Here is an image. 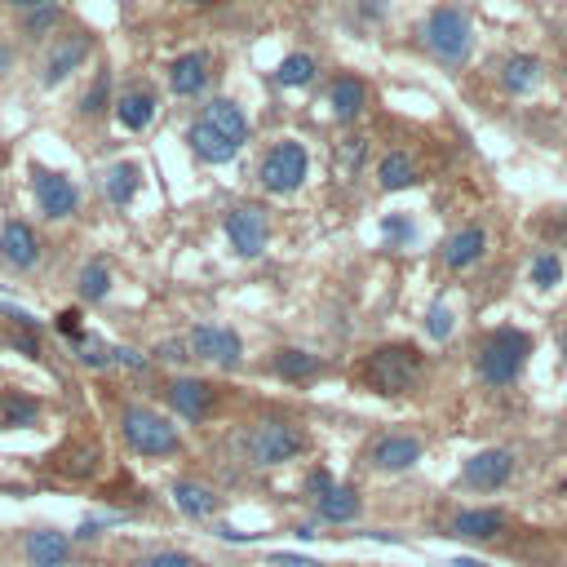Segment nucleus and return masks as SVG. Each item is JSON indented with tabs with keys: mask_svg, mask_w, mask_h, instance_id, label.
<instances>
[{
	"mask_svg": "<svg viewBox=\"0 0 567 567\" xmlns=\"http://www.w3.org/2000/svg\"><path fill=\"white\" fill-rule=\"evenodd\" d=\"M528 355H532V337L523 328H497L479 350V377L488 386H510L528 368Z\"/></svg>",
	"mask_w": 567,
	"mask_h": 567,
	"instance_id": "1",
	"label": "nucleus"
},
{
	"mask_svg": "<svg viewBox=\"0 0 567 567\" xmlns=\"http://www.w3.org/2000/svg\"><path fill=\"white\" fill-rule=\"evenodd\" d=\"M421 377V350L417 346H381L368 355L364 381L377 395H408Z\"/></svg>",
	"mask_w": 567,
	"mask_h": 567,
	"instance_id": "2",
	"label": "nucleus"
},
{
	"mask_svg": "<svg viewBox=\"0 0 567 567\" xmlns=\"http://www.w3.org/2000/svg\"><path fill=\"white\" fill-rule=\"evenodd\" d=\"M120 430H125V443L142 457H173L182 448L178 430L160 417L156 408H142V404H129L120 412Z\"/></svg>",
	"mask_w": 567,
	"mask_h": 567,
	"instance_id": "3",
	"label": "nucleus"
},
{
	"mask_svg": "<svg viewBox=\"0 0 567 567\" xmlns=\"http://www.w3.org/2000/svg\"><path fill=\"white\" fill-rule=\"evenodd\" d=\"M426 40L443 63H466L470 54V18L457 5H439L426 23Z\"/></svg>",
	"mask_w": 567,
	"mask_h": 567,
	"instance_id": "4",
	"label": "nucleus"
},
{
	"mask_svg": "<svg viewBox=\"0 0 567 567\" xmlns=\"http://www.w3.org/2000/svg\"><path fill=\"white\" fill-rule=\"evenodd\" d=\"M306 169H311V156H306L302 142H275L262 160V187L275 195H288L306 182Z\"/></svg>",
	"mask_w": 567,
	"mask_h": 567,
	"instance_id": "5",
	"label": "nucleus"
},
{
	"mask_svg": "<svg viewBox=\"0 0 567 567\" xmlns=\"http://www.w3.org/2000/svg\"><path fill=\"white\" fill-rule=\"evenodd\" d=\"M302 448H306V435L297 426H288V421H262L249 435V457L257 466H284Z\"/></svg>",
	"mask_w": 567,
	"mask_h": 567,
	"instance_id": "6",
	"label": "nucleus"
},
{
	"mask_svg": "<svg viewBox=\"0 0 567 567\" xmlns=\"http://www.w3.org/2000/svg\"><path fill=\"white\" fill-rule=\"evenodd\" d=\"M266 235H271V226H266V213L257 209V204H240V209L226 213V240H231V249L240 257L262 253Z\"/></svg>",
	"mask_w": 567,
	"mask_h": 567,
	"instance_id": "7",
	"label": "nucleus"
},
{
	"mask_svg": "<svg viewBox=\"0 0 567 567\" xmlns=\"http://www.w3.org/2000/svg\"><path fill=\"white\" fill-rule=\"evenodd\" d=\"M32 182H36V200H40V209H45V218H71L76 213V204H80V191H76V182L67 178V173H49V169H32Z\"/></svg>",
	"mask_w": 567,
	"mask_h": 567,
	"instance_id": "8",
	"label": "nucleus"
},
{
	"mask_svg": "<svg viewBox=\"0 0 567 567\" xmlns=\"http://www.w3.org/2000/svg\"><path fill=\"white\" fill-rule=\"evenodd\" d=\"M191 355L231 368V364H240L244 342H240V333H231V328H222V324H200L191 333Z\"/></svg>",
	"mask_w": 567,
	"mask_h": 567,
	"instance_id": "9",
	"label": "nucleus"
},
{
	"mask_svg": "<svg viewBox=\"0 0 567 567\" xmlns=\"http://www.w3.org/2000/svg\"><path fill=\"white\" fill-rule=\"evenodd\" d=\"M510 474H514V452L510 448H483L466 461V483L470 488H483V492L505 488Z\"/></svg>",
	"mask_w": 567,
	"mask_h": 567,
	"instance_id": "10",
	"label": "nucleus"
},
{
	"mask_svg": "<svg viewBox=\"0 0 567 567\" xmlns=\"http://www.w3.org/2000/svg\"><path fill=\"white\" fill-rule=\"evenodd\" d=\"M0 257H5L9 266H18V271H32L40 262V235L23 218H9L0 226Z\"/></svg>",
	"mask_w": 567,
	"mask_h": 567,
	"instance_id": "11",
	"label": "nucleus"
},
{
	"mask_svg": "<svg viewBox=\"0 0 567 567\" xmlns=\"http://www.w3.org/2000/svg\"><path fill=\"white\" fill-rule=\"evenodd\" d=\"M417 461H421V439H412V435H381L373 443V466L381 474L412 470Z\"/></svg>",
	"mask_w": 567,
	"mask_h": 567,
	"instance_id": "12",
	"label": "nucleus"
},
{
	"mask_svg": "<svg viewBox=\"0 0 567 567\" xmlns=\"http://www.w3.org/2000/svg\"><path fill=\"white\" fill-rule=\"evenodd\" d=\"M213 399H218V395H213V386H209V381H200V377H178L169 386V404L178 408L187 421H204V417H209Z\"/></svg>",
	"mask_w": 567,
	"mask_h": 567,
	"instance_id": "13",
	"label": "nucleus"
},
{
	"mask_svg": "<svg viewBox=\"0 0 567 567\" xmlns=\"http://www.w3.org/2000/svg\"><path fill=\"white\" fill-rule=\"evenodd\" d=\"M23 554L32 567H63L67 554H71V536L54 532V528H36V532H27Z\"/></svg>",
	"mask_w": 567,
	"mask_h": 567,
	"instance_id": "14",
	"label": "nucleus"
},
{
	"mask_svg": "<svg viewBox=\"0 0 567 567\" xmlns=\"http://www.w3.org/2000/svg\"><path fill=\"white\" fill-rule=\"evenodd\" d=\"M204 125L213 133H222L226 142H235V147H244V138H249V116H244L231 98H213L209 107H204Z\"/></svg>",
	"mask_w": 567,
	"mask_h": 567,
	"instance_id": "15",
	"label": "nucleus"
},
{
	"mask_svg": "<svg viewBox=\"0 0 567 567\" xmlns=\"http://www.w3.org/2000/svg\"><path fill=\"white\" fill-rule=\"evenodd\" d=\"M505 532V510H461L457 519H452V536H461V541H497Z\"/></svg>",
	"mask_w": 567,
	"mask_h": 567,
	"instance_id": "16",
	"label": "nucleus"
},
{
	"mask_svg": "<svg viewBox=\"0 0 567 567\" xmlns=\"http://www.w3.org/2000/svg\"><path fill=\"white\" fill-rule=\"evenodd\" d=\"M328 107H333V116L350 125V120H359V111L368 107V85L359 76H337L333 89H328Z\"/></svg>",
	"mask_w": 567,
	"mask_h": 567,
	"instance_id": "17",
	"label": "nucleus"
},
{
	"mask_svg": "<svg viewBox=\"0 0 567 567\" xmlns=\"http://www.w3.org/2000/svg\"><path fill=\"white\" fill-rule=\"evenodd\" d=\"M209 85V54H182L178 63L169 67V89L182 98H195Z\"/></svg>",
	"mask_w": 567,
	"mask_h": 567,
	"instance_id": "18",
	"label": "nucleus"
},
{
	"mask_svg": "<svg viewBox=\"0 0 567 567\" xmlns=\"http://www.w3.org/2000/svg\"><path fill=\"white\" fill-rule=\"evenodd\" d=\"M89 54V36H67L54 45V54L45 58V85H58V80H67L71 71L85 63Z\"/></svg>",
	"mask_w": 567,
	"mask_h": 567,
	"instance_id": "19",
	"label": "nucleus"
},
{
	"mask_svg": "<svg viewBox=\"0 0 567 567\" xmlns=\"http://www.w3.org/2000/svg\"><path fill=\"white\" fill-rule=\"evenodd\" d=\"M483 253H488V235H483V226H466V231H457L448 244H443V262H448L452 271H466V266H474Z\"/></svg>",
	"mask_w": 567,
	"mask_h": 567,
	"instance_id": "20",
	"label": "nucleus"
},
{
	"mask_svg": "<svg viewBox=\"0 0 567 567\" xmlns=\"http://www.w3.org/2000/svg\"><path fill=\"white\" fill-rule=\"evenodd\" d=\"M187 142H191V151H195V156H200L204 164H226V160L235 156V151H240L235 142H226L222 133H213L209 125H204V120H195V125L187 129Z\"/></svg>",
	"mask_w": 567,
	"mask_h": 567,
	"instance_id": "21",
	"label": "nucleus"
},
{
	"mask_svg": "<svg viewBox=\"0 0 567 567\" xmlns=\"http://www.w3.org/2000/svg\"><path fill=\"white\" fill-rule=\"evenodd\" d=\"M173 505H178L187 519H209V514L218 510V497H213V488H204V483L178 479L173 483Z\"/></svg>",
	"mask_w": 567,
	"mask_h": 567,
	"instance_id": "22",
	"label": "nucleus"
},
{
	"mask_svg": "<svg viewBox=\"0 0 567 567\" xmlns=\"http://www.w3.org/2000/svg\"><path fill=\"white\" fill-rule=\"evenodd\" d=\"M319 519H328V523H355L359 514H364V501H359V492L350 488V483H337L328 497H319Z\"/></svg>",
	"mask_w": 567,
	"mask_h": 567,
	"instance_id": "23",
	"label": "nucleus"
},
{
	"mask_svg": "<svg viewBox=\"0 0 567 567\" xmlns=\"http://www.w3.org/2000/svg\"><path fill=\"white\" fill-rule=\"evenodd\" d=\"M536 80H541V58H532V54H514V58H505V67H501V85L510 89V94H528V89H536Z\"/></svg>",
	"mask_w": 567,
	"mask_h": 567,
	"instance_id": "24",
	"label": "nucleus"
},
{
	"mask_svg": "<svg viewBox=\"0 0 567 567\" xmlns=\"http://www.w3.org/2000/svg\"><path fill=\"white\" fill-rule=\"evenodd\" d=\"M151 116H156V98H151L147 89H133V94H125L116 102V120L125 129H147Z\"/></svg>",
	"mask_w": 567,
	"mask_h": 567,
	"instance_id": "25",
	"label": "nucleus"
},
{
	"mask_svg": "<svg viewBox=\"0 0 567 567\" xmlns=\"http://www.w3.org/2000/svg\"><path fill=\"white\" fill-rule=\"evenodd\" d=\"M138 164H111V173H107V200L116 204V209H125V204L138 195Z\"/></svg>",
	"mask_w": 567,
	"mask_h": 567,
	"instance_id": "26",
	"label": "nucleus"
},
{
	"mask_svg": "<svg viewBox=\"0 0 567 567\" xmlns=\"http://www.w3.org/2000/svg\"><path fill=\"white\" fill-rule=\"evenodd\" d=\"M377 178H381V187H386V191H404V187H412V182H417V164H412L404 151H395V156L381 160Z\"/></svg>",
	"mask_w": 567,
	"mask_h": 567,
	"instance_id": "27",
	"label": "nucleus"
},
{
	"mask_svg": "<svg viewBox=\"0 0 567 567\" xmlns=\"http://www.w3.org/2000/svg\"><path fill=\"white\" fill-rule=\"evenodd\" d=\"M40 417V404L27 395H5L0 399V426L5 430H18V426H32V421Z\"/></svg>",
	"mask_w": 567,
	"mask_h": 567,
	"instance_id": "28",
	"label": "nucleus"
},
{
	"mask_svg": "<svg viewBox=\"0 0 567 567\" xmlns=\"http://www.w3.org/2000/svg\"><path fill=\"white\" fill-rule=\"evenodd\" d=\"M315 80V58L311 54H288L280 71H275V85H284V89H297V85H311Z\"/></svg>",
	"mask_w": 567,
	"mask_h": 567,
	"instance_id": "29",
	"label": "nucleus"
},
{
	"mask_svg": "<svg viewBox=\"0 0 567 567\" xmlns=\"http://www.w3.org/2000/svg\"><path fill=\"white\" fill-rule=\"evenodd\" d=\"M275 373L288 377V381L315 377V373H319V359L306 355V350H280V355H275Z\"/></svg>",
	"mask_w": 567,
	"mask_h": 567,
	"instance_id": "30",
	"label": "nucleus"
},
{
	"mask_svg": "<svg viewBox=\"0 0 567 567\" xmlns=\"http://www.w3.org/2000/svg\"><path fill=\"white\" fill-rule=\"evenodd\" d=\"M107 293H111V271L102 262H89L85 271H80V297H85V302H102Z\"/></svg>",
	"mask_w": 567,
	"mask_h": 567,
	"instance_id": "31",
	"label": "nucleus"
},
{
	"mask_svg": "<svg viewBox=\"0 0 567 567\" xmlns=\"http://www.w3.org/2000/svg\"><path fill=\"white\" fill-rule=\"evenodd\" d=\"M532 284H536V288H554V284H563V257H559V253H541V257H532Z\"/></svg>",
	"mask_w": 567,
	"mask_h": 567,
	"instance_id": "32",
	"label": "nucleus"
},
{
	"mask_svg": "<svg viewBox=\"0 0 567 567\" xmlns=\"http://www.w3.org/2000/svg\"><path fill=\"white\" fill-rule=\"evenodd\" d=\"M359 160H364V142L350 138V142H342V147H337V156H333V173H337V178H350Z\"/></svg>",
	"mask_w": 567,
	"mask_h": 567,
	"instance_id": "33",
	"label": "nucleus"
},
{
	"mask_svg": "<svg viewBox=\"0 0 567 567\" xmlns=\"http://www.w3.org/2000/svg\"><path fill=\"white\" fill-rule=\"evenodd\" d=\"M107 94H111V71H98L94 89L85 94V102H80V111H85V116H98V111L107 107Z\"/></svg>",
	"mask_w": 567,
	"mask_h": 567,
	"instance_id": "34",
	"label": "nucleus"
},
{
	"mask_svg": "<svg viewBox=\"0 0 567 567\" xmlns=\"http://www.w3.org/2000/svg\"><path fill=\"white\" fill-rule=\"evenodd\" d=\"M426 333L435 337V342H443V337H452V311H448L443 302H435V306L426 311Z\"/></svg>",
	"mask_w": 567,
	"mask_h": 567,
	"instance_id": "35",
	"label": "nucleus"
},
{
	"mask_svg": "<svg viewBox=\"0 0 567 567\" xmlns=\"http://www.w3.org/2000/svg\"><path fill=\"white\" fill-rule=\"evenodd\" d=\"M381 235H386V240H395V244H408L417 231H412L408 218H399V213H386V218H381Z\"/></svg>",
	"mask_w": 567,
	"mask_h": 567,
	"instance_id": "36",
	"label": "nucleus"
},
{
	"mask_svg": "<svg viewBox=\"0 0 567 567\" xmlns=\"http://www.w3.org/2000/svg\"><path fill=\"white\" fill-rule=\"evenodd\" d=\"M80 359H85V364H94V368H102L111 359V350H102V342H94V337H80Z\"/></svg>",
	"mask_w": 567,
	"mask_h": 567,
	"instance_id": "37",
	"label": "nucleus"
},
{
	"mask_svg": "<svg viewBox=\"0 0 567 567\" xmlns=\"http://www.w3.org/2000/svg\"><path fill=\"white\" fill-rule=\"evenodd\" d=\"M333 488H337V483H333V474H328V470H311V479H306V492H311L315 501H319V497H328Z\"/></svg>",
	"mask_w": 567,
	"mask_h": 567,
	"instance_id": "38",
	"label": "nucleus"
},
{
	"mask_svg": "<svg viewBox=\"0 0 567 567\" xmlns=\"http://www.w3.org/2000/svg\"><path fill=\"white\" fill-rule=\"evenodd\" d=\"M147 567H195L187 554H178V550H164V554H151Z\"/></svg>",
	"mask_w": 567,
	"mask_h": 567,
	"instance_id": "39",
	"label": "nucleus"
},
{
	"mask_svg": "<svg viewBox=\"0 0 567 567\" xmlns=\"http://www.w3.org/2000/svg\"><path fill=\"white\" fill-rule=\"evenodd\" d=\"M111 359H120V364H129V368H147V359H142L138 350H129V346H116L111 350Z\"/></svg>",
	"mask_w": 567,
	"mask_h": 567,
	"instance_id": "40",
	"label": "nucleus"
},
{
	"mask_svg": "<svg viewBox=\"0 0 567 567\" xmlns=\"http://www.w3.org/2000/svg\"><path fill=\"white\" fill-rule=\"evenodd\" d=\"M76 319H80L76 311H63V315H58V328H63L67 337H76V342H80V328H76Z\"/></svg>",
	"mask_w": 567,
	"mask_h": 567,
	"instance_id": "41",
	"label": "nucleus"
},
{
	"mask_svg": "<svg viewBox=\"0 0 567 567\" xmlns=\"http://www.w3.org/2000/svg\"><path fill=\"white\" fill-rule=\"evenodd\" d=\"M271 563H280V567H315L311 559H297V554H271Z\"/></svg>",
	"mask_w": 567,
	"mask_h": 567,
	"instance_id": "42",
	"label": "nucleus"
},
{
	"mask_svg": "<svg viewBox=\"0 0 567 567\" xmlns=\"http://www.w3.org/2000/svg\"><path fill=\"white\" fill-rule=\"evenodd\" d=\"M14 346H23V355H32V359H36V342H32V333H14Z\"/></svg>",
	"mask_w": 567,
	"mask_h": 567,
	"instance_id": "43",
	"label": "nucleus"
},
{
	"mask_svg": "<svg viewBox=\"0 0 567 567\" xmlns=\"http://www.w3.org/2000/svg\"><path fill=\"white\" fill-rule=\"evenodd\" d=\"M14 9H40V5H49V0H9Z\"/></svg>",
	"mask_w": 567,
	"mask_h": 567,
	"instance_id": "44",
	"label": "nucleus"
},
{
	"mask_svg": "<svg viewBox=\"0 0 567 567\" xmlns=\"http://www.w3.org/2000/svg\"><path fill=\"white\" fill-rule=\"evenodd\" d=\"M452 567H488V563H479V559H452Z\"/></svg>",
	"mask_w": 567,
	"mask_h": 567,
	"instance_id": "45",
	"label": "nucleus"
},
{
	"mask_svg": "<svg viewBox=\"0 0 567 567\" xmlns=\"http://www.w3.org/2000/svg\"><path fill=\"white\" fill-rule=\"evenodd\" d=\"M559 350H563V364H567V333H563V342H559Z\"/></svg>",
	"mask_w": 567,
	"mask_h": 567,
	"instance_id": "46",
	"label": "nucleus"
},
{
	"mask_svg": "<svg viewBox=\"0 0 567 567\" xmlns=\"http://www.w3.org/2000/svg\"><path fill=\"white\" fill-rule=\"evenodd\" d=\"M5 63H9V54H5V49H0V71H5Z\"/></svg>",
	"mask_w": 567,
	"mask_h": 567,
	"instance_id": "47",
	"label": "nucleus"
},
{
	"mask_svg": "<svg viewBox=\"0 0 567 567\" xmlns=\"http://www.w3.org/2000/svg\"><path fill=\"white\" fill-rule=\"evenodd\" d=\"M191 5H209V0H191Z\"/></svg>",
	"mask_w": 567,
	"mask_h": 567,
	"instance_id": "48",
	"label": "nucleus"
}]
</instances>
